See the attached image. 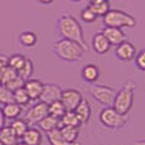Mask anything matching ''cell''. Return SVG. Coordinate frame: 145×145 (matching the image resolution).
<instances>
[{
  "label": "cell",
  "instance_id": "1",
  "mask_svg": "<svg viewBox=\"0 0 145 145\" xmlns=\"http://www.w3.org/2000/svg\"><path fill=\"white\" fill-rule=\"evenodd\" d=\"M56 28H57V32L61 36V38L75 41L88 51V45L84 40V31L75 17H72L69 13L61 14L57 18Z\"/></svg>",
  "mask_w": 145,
  "mask_h": 145
},
{
  "label": "cell",
  "instance_id": "2",
  "mask_svg": "<svg viewBox=\"0 0 145 145\" xmlns=\"http://www.w3.org/2000/svg\"><path fill=\"white\" fill-rule=\"evenodd\" d=\"M54 52L61 61L78 63L83 59V55L84 52H87V50L75 41L59 38L54 42Z\"/></svg>",
  "mask_w": 145,
  "mask_h": 145
},
{
  "label": "cell",
  "instance_id": "3",
  "mask_svg": "<svg viewBox=\"0 0 145 145\" xmlns=\"http://www.w3.org/2000/svg\"><path fill=\"white\" fill-rule=\"evenodd\" d=\"M136 84L131 80L126 82L118 90H116L115 98H113L112 106L117 112L122 115H129L130 110L134 106V98H135Z\"/></svg>",
  "mask_w": 145,
  "mask_h": 145
},
{
  "label": "cell",
  "instance_id": "4",
  "mask_svg": "<svg viewBox=\"0 0 145 145\" xmlns=\"http://www.w3.org/2000/svg\"><path fill=\"white\" fill-rule=\"evenodd\" d=\"M136 19L131 14L120 9H110L103 15V24L105 27L115 28H134L136 25Z\"/></svg>",
  "mask_w": 145,
  "mask_h": 145
},
{
  "label": "cell",
  "instance_id": "5",
  "mask_svg": "<svg viewBox=\"0 0 145 145\" xmlns=\"http://www.w3.org/2000/svg\"><path fill=\"white\" fill-rule=\"evenodd\" d=\"M129 115H122L117 112L113 107H105L99 112V122L106 129L111 130H121L127 123Z\"/></svg>",
  "mask_w": 145,
  "mask_h": 145
},
{
  "label": "cell",
  "instance_id": "6",
  "mask_svg": "<svg viewBox=\"0 0 145 145\" xmlns=\"http://www.w3.org/2000/svg\"><path fill=\"white\" fill-rule=\"evenodd\" d=\"M87 90L98 103L103 105L105 107L112 106L113 98H115V94H116L115 88L108 87V85H103V84H92L87 88Z\"/></svg>",
  "mask_w": 145,
  "mask_h": 145
},
{
  "label": "cell",
  "instance_id": "7",
  "mask_svg": "<svg viewBox=\"0 0 145 145\" xmlns=\"http://www.w3.org/2000/svg\"><path fill=\"white\" fill-rule=\"evenodd\" d=\"M83 99L82 92L74 88H68V89H63L60 95V101L63 106L65 107V111H74L76 106Z\"/></svg>",
  "mask_w": 145,
  "mask_h": 145
},
{
  "label": "cell",
  "instance_id": "8",
  "mask_svg": "<svg viewBox=\"0 0 145 145\" xmlns=\"http://www.w3.org/2000/svg\"><path fill=\"white\" fill-rule=\"evenodd\" d=\"M47 105L41 101H38L37 103L32 106L29 110L25 112V117L24 120L27 121V123H31V125H37V122H40L45 116H47Z\"/></svg>",
  "mask_w": 145,
  "mask_h": 145
},
{
  "label": "cell",
  "instance_id": "9",
  "mask_svg": "<svg viewBox=\"0 0 145 145\" xmlns=\"http://www.w3.org/2000/svg\"><path fill=\"white\" fill-rule=\"evenodd\" d=\"M136 52H138L136 47L131 42H129L127 40L121 42L120 45H117L115 48V56L120 61H125V63H129V61L134 60Z\"/></svg>",
  "mask_w": 145,
  "mask_h": 145
},
{
  "label": "cell",
  "instance_id": "10",
  "mask_svg": "<svg viewBox=\"0 0 145 145\" xmlns=\"http://www.w3.org/2000/svg\"><path fill=\"white\" fill-rule=\"evenodd\" d=\"M61 92H63V89H61V87L59 84H52V83H50V84H43L42 93H41L38 101L46 103V105H50V103L60 99Z\"/></svg>",
  "mask_w": 145,
  "mask_h": 145
},
{
  "label": "cell",
  "instance_id": "11",
  "mask_svg": "<svg viewBox=\"0 0 145 145\" xmlns=\"http://www.w3.org/2000/svg\"><path fill=\"white\" fill-rule=\"evenodd\" d=\"M101 32L105 35V37L108 40L111 46H117L121 42L126 41V35L121 28H115V27H103Z\"/></svg>",
  "mask_w": 145,
  "mask_h": 145
},
{
  "label": "cell",
  "instance_id": "12",
  "mask_svg": "<svg viewBox=\"0 0 145 145\" xmlns=\"http://www.w3.org/2000/svg\"><path fill=\"white\" fill-rule=\"evenodd\" d=\"M23 88L25 89L28 97L31 98V101H38L41 93H42L43 89V83L41 82L40 79H28L24 82V85Z\"/></svg>",
  "mask_w": 145,
  "mask_h": 145
},
{
  "label": "cell",
  "instance_id": "13",
  "mask_svg": "<svg viewBox=\"0 0 145 145\" xmlns=\"http://www.w3.org/2000/svg\"><path fill=\"white\" fill-rule=\"evenodd\" d=\"M92 48L94 50V52L99 54V55H105L111 50V45L108 42V40L105 37L102 32H98L93 36L92 38Z\"/></svg>",
  "mask_w": 145,
  "mask_h": 145
},
{
  "label": "cell",
  "instance_id": "14",
  "mask_svg": "<svg viewBox=\"0 0 145 145\" xmlns=\"http://www.w3.org/2000/svg\"><path fill=\"white\" fill-rule=\"evenodd\" d=\"M76 117L79 118L80 123L82 125H87L90 120V116H92V107H90V103L88 102V99L83 98L80 101V103L76 106V108L74 110Z\"/></svg>",
  "mask_w": 145,
  "mask_h": 145
},
{
  "label": "cell",
  "instance_id": "15",
  "mask_svg": "<svg viewBox=\"0 0 145 145\" xmlns=\"http://www.w3.org/2000/svg\"><path fill=\"white\" fill-rule=\"evenodd\" d=\"M101 70L95 64H87L83 66L82 71H80V76L84 82L89 83V84H94L98 79H99Z\"/></svg>",
  "mask_w": 145,
  "mask_h": 145
},
{
  "label": "cell",
  "instance_id": "16",
  "mask_svg": "<svg viewBox=\"0 0 145 145\" xmlns=\"http://www.w3.org/2000/svg\"><path fill=\"white\" fill-rule=\"evenodd\" d=\"M18 42H19L20 46L25 48H31V47H35L38 42V37L36 35V32L31 29H25V31H22L18 36Z\"/></svg>",
  "mask_w": 145,
  "mask_h": 145
},
{
  "label": "cell",
  "instance_id": "17",
  "mask_svg": "<svg viewBox=\"0 0 145 145\" xmlns=\"http://www.w3.org/2000/svg\"><path fill=\"white\" fill-rule=\"evenodd\" d=\"M22 141L27 145H41L42 144V133L36 127H28L24 135L22 136Z\"/></svg>",
  "mask_w": 145,
  "mask_h": 145
},
{
  "label": "cell",
  "instance_id": "18",
  "mask_svg": "<svg viewBox=\"0 0 145 145\" xmlns=\"http://www.w3.org/2000/svg\"><path fill=\"white\" fill-rule=\"evenodd\" d=\"M60 134L63 135V138L68 141L69 144L72 145H80L78 143L79 139V127H71V126H60L59 127Z\"/></svg>",
  "mask_w": 145,
  "mask_h": 145
},
{
  "label": "cell",
  "instance_id": "19",
  "mask_svg": "<svg viewBox=\"0 0 145 145\" xmlns=\"http://www.w3.org/2000/svg\"><path fill=\"white\" fill-rule=\"evenodd\" d=\"M1 111L5 120H14V118H18L20 116L22 107L14 102H10V103H7V105H3Z\"/></svg>",
  "mask_w": 145,
  "mask_h": 145
},
{
  "label": "cell",
  "instance_id": "20",
  "mask_svg": "<svg viewBox=\"0 0 145 145\" xmlns=\"http://www.w3.org/2000/svg\"><path fill=\"white\" fill-rule=\"evenodd\" d=\"M88 8H89L97 17H103V15L111 9L108 0H92L90 4L88 5Z\"/></svg>",
  "mask_w": 145,
  "mask_h": 145
},
{
  "label": "cell",
  "instance_id": "21",
  "mask_svg": "<svg viewBox=\"0 0 145 145\" xmlns=\"http://www.w3.org/2000/svg\"><path fill=\"white\" fill-rule=\"evenodd\" d=\"M10 129H12V131L14 133V135L17 136V139H22V136L24 135V133L27 131L28 129V123L25 120H23V118H14V120H12V122H10Z\"/></svg>",
  "mask_w": 145,
  "mask_h": 145
},
{
  "label": "cell",
  "instance_id": "22",
  "mask_svg": "<svg viewBox=\"0 0 145 145\" xmlns=\"http://www.w3.org/2000/svg\"><path fill=\"white\" fill-rule=\"evenodd\" d=\"M60 126H71V127H79L82 126L79 118L76 117L74 111H66L64 116L59 120V127Z\"/></svg>",
  "mask_w": 145,
  "mask_h": 145
},
{
  "label": "cell",
  "instance_id": "23",
  "mask_svg": "<svg viewBox=\"0 0 145 145\" xmlns=\"http://www.w3.org/2000/svg\"><path fill=\"white\" fill-rule=\"evenodd\" d=\"M46 138H47V141L50 145H72L69 144L65 139L63 138V135L60 134V130L59 127L54 129V130H50L48 133H46Z\"/></svg>",
  "mask_w": 145,
  "mask_h": 145
},
{
  "label": "cell",
  "instance_id": "24",
  "mask_svg": "<svg viewBox=\"0 0 145 145\" xmlns=\"http://www.w3.org/2000/svg\"><path fill=\"white\" fill-rule=\"evenodd\" d=\"M17 141V136L9 126H4L0 130V145H14Z\"/></svg>",
  "mask_w": 145,
  "mask_h": 145
},
{
  "label": "cell",
  "instance_id": "25",
  "mask_svg": "<svg viewBox=\"0 0 145 145\" xmlns=\"http://www.w3.org/2000/svg\"><path fill=\"white\" fill-rule=\"evenodd\" d=\"M37 125H38V127H40V130H42L43 133H48L50 130H54V129L59 127V120L52 117V116L47 115V116H45L40 122H37Z\"/></svg>",
  "mask_w": 145,
  "mask_h": 145
},
{
  "label": "cell",
  "instance_id": "26",
  "mask_svg": "<svg viewBox=\"0 0 145 145\" xmlns=\"http://www.w3.org/2000/svg\"><path fill=\"white\" fill-rule=\"evenodd\" d=\"M13 102L19 105L20 107H25L31 103V98L28 97L27 92H25L24 88H19V89L14 90L13 92Z\"/></svg>",
  "mask_w": 145,
  "mask_h": 145
},
{
  "label": "cell",
  "instance_id": "27",
  "mask_svg": "<svg viewBox=\"0 0 145 145\" xmlns=\"http://www.w3.org/2000/svg\"><path fill=\"white\" fill-rule=\"evenodd\" d=\"M47 112L50 116L60 120L66 111H65V107L63 106V103H61V101L59 99V101H55V102L50 103V105H47Z\"/></svg>",
  "mask_w": 145,
  "mask_h": 145
},
{
  "label": "cell",
  "instance_id": "28",
  "mask_svg": "<svg viewBox=\"0 0 145 145\" xmlns=\"http://www.w3.org/2000/svg\"><path fill=\"white\" fill-rule=\"evenodd\" d=\"M17 72H18V76H20L23 80H24V82H25V80H28V79H31V78H32V75H33V72H35V65H33L32 60H31V59H28V57L25 59L23 66Z\"/></svg>",
  "mask_w": 145,
  "mask_h": 145
},
{
  "label": "cell",
  "instance_id": "29",
  "mask_svg": "<svg viewBox=\"0 0 145 145\" xmlns=\"http://www.w3.org/2000/svg\"><path fill=\"white\" fill-rule=\"evenodd\" d=\"M25 59H27V57H25V56H23L22 54H14V55H10L9 57H7V65L18 71L23 66Z\"/></svg>",
  "mask_w": 145,
  "mask_h": 145
},
{
  "label": "cell",
  "instance_id": "30",
  "mask_svg": "<svg viewBox=\"0 0 145 145\" xmlns=\"http://www.w3.org/2000/svg\"><path fill=\"white\" fill-rule=\"evenodd\" d=\"M15 76H18V72L17 70L12 69L10 66H5L4 70H3V74H1V79H0V84H7L8 82H10L12 79H14Z\"/></svg>",
  "mask_w": 145,
  "mask_h": 145
},
{
  "label": "cell",
  "instance_id": "31",
  "mask_svg": "<svg viewBox=\"0 0 145 145\" xmlns=\"http://www.w3.org/2000/svg\"><path fill=\"white\" fill-rule=\"evenodd\" d=\"M13 102V92H10L5 85L0 84V105H7Z\"/></svg>",
  "mask_w": 145,
  "mask_h": 145
},
{
  "label": "cell",
  "instance_id": "32",
  "mask_svg": "<svg viewBox=\"0 0 145 145\" xmlns=\"http://www.w3.org/2000/svg\"><path fill=\"white\" fill-rule=\"evenodd\" d=\"M97 18L98 17L88 7L84 8V9L80 12V19H82L84 23H88V24H90V23H94L95 20H97Z\"/></svg>",
  "mask_w": 145,
  "mask_h": 145
},
{
  "label": "cell",
  "instance_id": "33",
  "mask_svg": "<svg viewBox=\"0 0 145 145\" xmlns=\"http://www.w3.org/2000/svg\"><path fill=\"white\" fill-rule=\"evenodd\" d=\"M4 85L10 90V92H14V90L19 89V88H23V85H24V80H23L20 76H15L14 79H12L10 82H8L7 84H4Z\"/></svg>",
  "mask_w": 145,
  "mask_h": 145
},
{
  "label": "cell",
  "instance_id": "34",
  "mask_svg": "<svg viewBox=\"0 0 145 145\" xmlns=\"http://www.w3.org/2000/svg\"><path fill=\"white\" fill-rule=\"evenodd\" d=\"M134 60H135L136 68L141 71H145V50H140L139 52H136Z\"/></svg>",
  "mask_w": 145,
  "mask_h": 145
},
{
  "label": "cell",
  "instance_id": "35",
  "mask_svg": "<svg viewBox=\"0 0 145 145\" xmlns=\"http://www.w3.org/2000/svg\"><path fill=\"white\" fill-rule=\"evenodd\" d=\"M5 126V117L3 115V111H1V107H0V130Z\"/></svg>",
  "mask_w": 145,
  "mask_h": 145
},
{
  "label": "cell",
  "instance_id": "36",
  "mask_svg": "<svg viewBox=\"0 0 145 145\" xmlns=\"http://www.w3.org/2000/svg\"><path fill=\"white\" fill-rule=\"evenodd\" d=\"M5 66H7V60H0V79H1V74Z\"/></svg>",
  "mask_w": 145,
  "mask_h": 145
},
{
  "label": "cell",
  "instance_id": "37",
  "mask_svg": "<svg viewBox=\"0 0 145 145\" xmlns=\"http://www.w3.org/2000/svg\"><path fill=\"white\" fill-rule=\"evenodd\" d=\"M38 1L41 3V4H45V5H48V4H51V3L54 1V0H38Z\"/></svg>",
  "mask_w": 145,
  "mask_h": 145
},
{
  "label": "cell",
  "instance_id": "38",
  "mask_svg": "<svg viewBox=\"0 0 145 145\" xmlns=\"http://www.w3.org/2000/svg\"><path fill=\"white\" fill-rule=\"evenodd\" d=\"M7 57H8V56L5 55V54L1 50H0V60H7Z\"/></svg>",
  "mask_w": 145,
  "mask_h": 145
},
{
  "label": "cell",
  "instance_id": "39",
  "mask_svg": "<svg viewBox=\"0 0 145 145\" xmlns=\"http://www.w3.org/2000/svg\"><path fill=\"white\" fill-rule=\"evenodd\" d=\"M135 145H145V141H144V140H139V141H135Z\"/></svg>",
  "mask_w": 145,
  "mask_h": 145
},
{
  "label": "cell",
  "instance_id": "40",
  "mask_svg": "<svg viewBox=\"0 0 145 145\" xmlns=\"http://www.w3.org/2000/svg\"><path fill=\"white\" fill-rule=\"evenodd\" d=\"M14 145H27V144H25L24 141H22V140H20V141H17V143H15Z\"/></svg>",
  "mask_w": 145,
  "mask_h": 145
},
{
  "label": "cell",
  "instance_id": "41",
  "mask_svg": "<svg viewBox=\"0 0 145 145\" xmlns=\"http://www.w3.org/2000/svg\"><path fill=\"white\" fill-rule=\"evenodd\" d=\"M71 1H80V0H71Z\"/></svg>",
  "mask_w": 145,
  "mask_h": 145
}]
</instances>
